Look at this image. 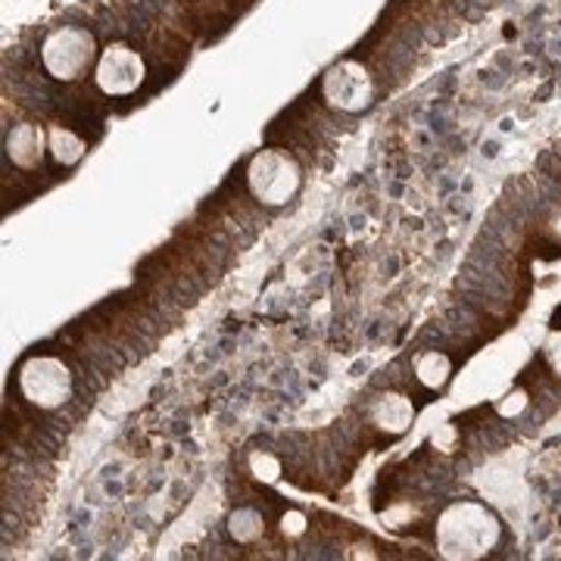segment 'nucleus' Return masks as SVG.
<instances>
[{
	"label": "nucleus",
	"mask_w": 561,
	"mask_h": 561,
	"mask_svg": "<svg viewBox=\"0 0 561 561\" xmlns=\"http://www.w3.org/2000/svg\"><path fill=\"white\" fill-rule=\"evenodd\" d=\"M500 522L490 508L478 502H456L443 512L437 524V540L449 559H474L490 552L500 540Z\"/></svg>",
	"instance_id": "obj_1"
},
{
	"label": "nucleus",
	"mask_w": 561,
	"mask_h": 561,
	"mask_svg": "<svg viewBox=\"0 0 561 561\" xmlns=\"http://www.w3.org/2000/svg\"><path fill=\"white\" fill-rule=\"evenodd\" d=\"M16 390L32 409L50 412L72 397V371L50 353H32L16 368Z\"/></svg>",
	"instance_id": "obj_2"
},
{
	"label": "nucleus",
	"mask_w": 561,
	"mask_h": 561,
	"mask_svg": "<svg viewBox=\"0 0 561 561\" xmlns=\"http://www.w3.org/2000/svg\"><path fill=\"white\" fill-rule=\"evenodd\" d=\"M247 187L265 206H284L300 191V169L287 153L268 150V153H260L256 160L250 162Z\"/></svg>",
	"instance_id": "obj_3"
},
{
	"label": "nucleus",
	"mask_w": 561,
	"mask_h": 561,
	"mask_svg": "<svg viewBox=\"0 0 561 561\" xmlns=\"http://www.w3.org/2000/svg\"><path fill=\"white\" fill-rule=\"evenodd\" d=\"M41 57L54 79H79L81 72L91 69V62H94V38L81 28H62L44 41Z\"/></svg>",
	"instance_id": "obj_4"
},
{
	"label": "nucleus",
	"mask_w": 561,
	"mask_h": 561,
	"mask_svg": "<svg viewBox=\"0 0 561 561\" xmlns=\"http://www.w3.org/2000/svg\"><path fill=\"white\" fill-rule=\"evenodd\" d=\"M144 79V62L135 50L128 47H110L101 57L98 66V84L106 94L119 98V94H131Z\"/></svg>",
	"instance_id": "obj_5"
},
{
	"label": "nucleus",
	"mask_w": 561,
	"mask_h": 561,
	"mask_svg": "<svg viewBox=\"0 0 561 561\" xmlns=\"http://www.w3.org/2000/svg\"><path fill=\"white\" fill-rule=\"evenodd\" d=\"M368 421H371V427H378L387 437H400L415 421V405H412V400L405 393L387 390V393H381L378 400L371 402Z\"/></svg>",
	"instance_id": "obj_6"
},
{
	"label": "nucleus",
	"mask_w": 561,
	"mask_h": 561,
	"mask_svg": "<svg viewBox=\"0 0 561 561\" xmlns=\"http://www.w3.org/2000/svg\"><path fill=\"white\" fill-rule=\"evenodd\" d=\"M44 150H50L44 144V131L38 125H20L10 138H7V157L20 169H38L44 160Z\"/></svg>",
	"instance_id": "obj_7"
},
{
	"label": "nucleus",
	"mask_w": 561,
	"mask_h": 561,
	"mask_svg": "<svg viewBox=\"0 0 561 561\" xmlns=\"http://www.w3.org/2000/svg\"><path fill=\"white\" fill-rule=\"evenodd\" d=\"M453 378V359L443 350H427L415 359V381L424 390H443Z\"/></svg>",
	"instance_id": "obj_8"
},
{
	"label": "nucleus",
	"mask_w": 561,
	"mask_h": 561,
	"mask_svg": "<svg viewBox=\"0 0 561 561\" xmlns=\"http://www.w3.org/2000/svg\"><path fill=\"white\" fill-rule=\"evenodd\" d=\"M50 153H54V160L60 162V165H72V162H79L81 153H84V140L76 138V135L66 131V128H57V131L50 135Z\"/></svg>",
	"instance_id": "obj_9"
},
{
	"label": "nucleus",
	"mask_w": 561,
	"mask_h": 561,
	"mask_svg": "<svg viewBox=\"0 0 561 561\" xmlns=\"http://www.w3.org/2000/svg\"><path fill=\"white\" fill-rule=\"evenodd\" d=\"M542 359L549 365V371L561 381V331H552V334H549V341L542 346Z\"/></svg>",
	"instance_id": "obj_10"
},
{
	"label": "nucleus",
	"mask_w": 561,
	"mask_h": 561,
	"mask_svg": "<svg viewBox=\"0 0 561 561\" xmlns=\"http://www.w3.org/2000/svg\"><path fill=\"white\" fill-rule=\"evenodd\" d=\"M549 228H552V234H556V238L561 241V209L556 213V219H552V225H549Z\"/></svg>",
	"instance_id": "obj_11"
},
{
	"label": "nucleus",
	"mask_w": 561,
	"mask_h": 561,
	"mask_svg": "<svg viewBox=\"0 0 561 561\" xmlns=\"http://www.w3.org/2000/svg\"><path fill=\"white\" fill-rule=\"evenodd\" d=\"M559 319H561V309H559Z\"/></svg>",
	"instance_id": "obj_12"
}]
</instances>
